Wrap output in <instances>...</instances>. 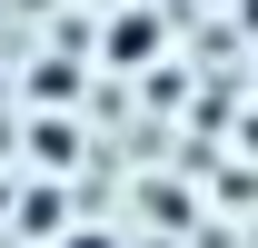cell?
<instances>
[{
	"mask_svg": "<svg viewBox=\"0 0 258 248\" xmlns=\"http://www.w3.org/2000/svg\"><path fill=\"white\" fill-rule=\"evenodd\" d=\"M159 10H129V0H119V10H109V30H99V60H109V70H149V60H159Z\"/></svg>",
	"mask_w": 258,
	"mask_h": 248,
	"instance_id": "obj_1",
	"label": "cell"
},
{
	"mask_svg": "<svg viewBox=\"0 0 258 248\" xmlns=\"http://www.w3.org/2000/svg\"><path fill=\"white\" fill-rule=\"evenodd\" d=\"M20 228H30V238H60V189H30V199H20Z\"/></svg>",
	"mask_w": 258,
	"mask_h": 248,
	"instance_id": "obj_2",
	"label": "cell"
},
{
	"mask_svg": "<svg viewBox=\"0 0 258 248\" xmlns=\"http://www.w3.org/2000/svg\"><path fill=\"white\" fill-rule=\"evenodd\" d=\"M50 248H119V238H109V228H60Z\"/></svg>",
	"mask_w": 258,
	"mask_h": 248,
	"instance_id": "obj_3",
	"label": "cell"
}]
</instances>
